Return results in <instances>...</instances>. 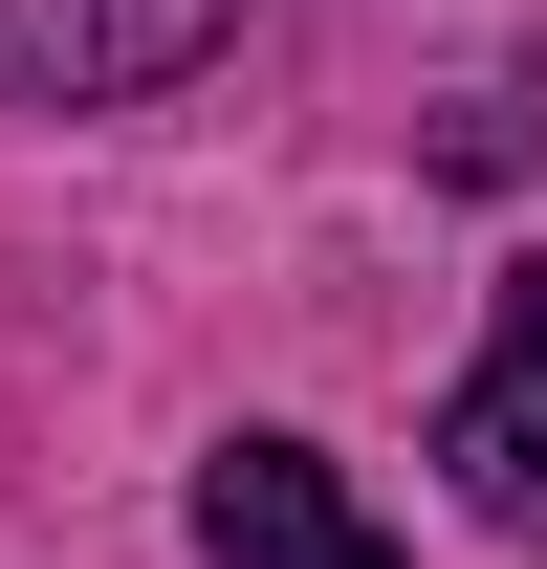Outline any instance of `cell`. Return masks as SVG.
<instances>
[{
  "mask_svg": "<svg viewBox=\"0 0 547 569\" xmlns=\"http://www.w3.org/2000/svg\"><path fill=\"white\" fill-rule=\"evenodd\" d=\"M438 482H460L504 548H547V263L504 284V329H481L460 395H438Z\"/></svg>",
  "mask_w": 547,
  "mask_h": 569,
  "instance_id": "cell-2",
  "label": "cell"
},
{
  "mask_svg": "<svg viewBox=\"0 0 547 569\" xmlns=\"http://www.w3.org/2000/svg\"><path fill=\"white\" fill-rule=\"evenodd\" d=\"M241 44V0H0V110H153Z\"/></svg>",
  "mask_w": 547,
  "mask_h": 569,
  "instance_id": "cell-1",
  "label": "cell"
},
{
  "mask_svg": "<svg viewBox=\"0 0 547 569\" xmlns=\"http://www.w3.org/2000/svg\"><path fill=\"white\" fill-rule=\"evenodd\" d=\"M198 569H416V548L307 460V438H219L198 460Z\"/></svg>",
  "mask_w": 547,
  "mask_h": 569,
  "instance_id": "cell-3",
  "label": "cell"
}]
</instances>
